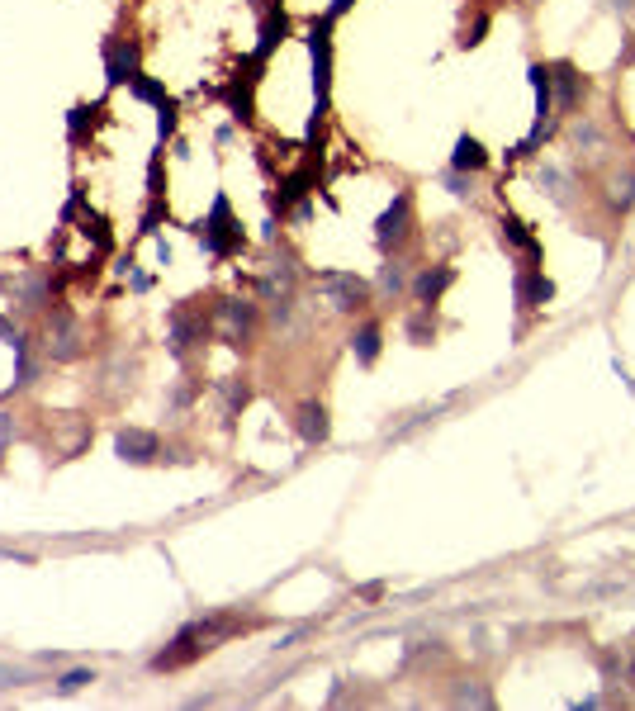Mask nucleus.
<instances>
[{"label":"nucleus","instance_id":"nucleus-1","mask_svg":"<svg viewBox=\"0 0 635 711\" xmlns=\"http://www.w3.org/2000/svg\"><path fill=\"white\" fill-rule=\"evenodd\" d=\"M237 631H247V621L233 617V612H218V617H204V621H190L181 636L166 645L162 655H152V669L157 674H176V669H190L195 659H204L214 650L218 640L237 636Z\"/></svg>","mask_w":635,"mask_h":711},{"label":"nucleus","instance_id":"nucleus-2","mask_svg":"<svg viewBox=\"0 0 635 711\" xmlns=\"http://www.w3.org/2000/svg\"><path fill=\"white\" fill-rule=\"evenodd\" d=\"M309 53H313V119H309V143L318 138V124L327 119V100H332V19L318 15L309 24Z\"/></svg>","mask_w":635,"mask_h":711},{"label":"nucleus","instance_id":"nucleus-3","mask_svg":"<svg viewBox=\"0 0 635 711\" xmlns=\"http://www.w3.org/2000/svg\"><path fill=\"white\" fill-rule=\"evenodd\" d=\"M195 233H200L204 252L214 256V261H233L242 247H247V233H242V223L233 219V204L228 195H214V209L195 223Z\"/></svg>","mask_w":635,"mask_h":711},{"label":"nucleus","instance_id":"nucleus-4","mask_svg":"<svg viewBox=\"0 0 635 711\" xmlns=\"http://www.w3.org/2000/svg\"><path fill=\"white\" fill-rule=\"evenodd\" d=\"M200 304L204 299H185V304H176L171 318H166V347H171L176 361H185L190 347H200L204 337L214 332V313H204Z\"/></svg>","mask_w":635,"mask_h":711},{"label":"nucleus","instance_id":"nucleus-5","mask_svg":"<svg viewBox=\"0 0 635 711\" xmlns=\"http://www.w3.org/2000/svg\"><path fill=\"white\" fill-rule=\"evenodd\" d=\"M86 351V337H81V323H76V313L57 299L53 309H48V328H43V356L57 365L76 361Z\"/></svg>","mask_w":635,"mask_h":711},{"label":"nucleus","instance_id":"nucleus-6","mask_svg":"<svg viewBox=\"0 0 635 711\" xmlns=\"http://www.w3.org/2000/svg\"><path fill=\"white\" fill-rule=\"evenodd\" d=\"M62 280H67L62 271L53 275V271H43V266H34V271L10 275V280H5V294H10V299H15V309H24V313L53 309L57 290H62Z\"/></svg>","mask_w":635,"mask_h":711},{"label":"nucleus","instance_id":"nucleus-7","mask_svg":"<svg viewBox=\"0 0 635 711\" xmlns=\"http://www.w3.org/2000/svg\"><path fill=\"white\" fill-rule=\"evenodd\" d=\"M214 332L228 342V347H252L256 337V304L247 299H218L214 304Z\"/></svg>","mask_w":635,"mask_h":711},{"label":"nucleus","instance_id":"nucleus-8","mask_svg":"<svg viewBox=\"0 0 635 711\" xmlns=\"http://www.w3.org/2000/svg\"><path fill=\"white\" fill-rule=\"evenodd\" d=\"M100 57H105V86L114 91V86H128L133 76L143 72V43L138 38H105L100 43Z\"/></svg>","mask_w":635,"mask_h":711},{"label":"nucleus","instance_id":"nucleus-9","mask_svg":"<svg viewBox=\"0 0 635 711\" xmlns=\"http://www.w3.org/2000/svg\"><path fill=\"white\" fill-rule=\"evenodd\" d=\"M318 290H323V299L337 313L370 309V285H365L361 275H351V271H323V275H318Z\"/></svg>","mask_w":635,"mask_h":711},{"label":"nucleus","instance_id":"nucleus-10","mask_svg":"<svg viewBox=\"0 0 635 711\" xmlns=\"http://www.w3.org/2000/svg\"><path fill=\"white\" fill-rule=\"evenodd\" d=\"M128 95H133V100H147V105H157V138H171V133H176V119H181V105H176V95L166 91L162 81H157V76H133V81H128Z\"/></svg>","mask_w":635,"mask_h":711},{"label":"nucleus","instance_id":"nucleus-11","mask_svg":"<svg viewBox=\"0 0 635 711\" xmlns=\"http://www.w3.org/2000/svg\"><path fill=\"white\" fill-rule=\"evenodd\" d=\"M408 233H413V195H408V190H399V195H394V204H389V209L380 214V223H375V242L389 252V247H403V242H408Z\"/></svg>","mask_w":635,"mask_h":711},{"label":"nucleus","instance_id":"nucleus-12","mask_svg":"<svg viewBox=\"0 0 635 711\" xmlns=\"http://www.w3.org/2000/svg\"><path fill=\"white\" fill-rule=\"evenodd\" d=\"M114 456L124 460V465H152V460L162 456V437L147 432V427H119L114 432Z\"/></svg>","mask_w":635,"mask_h":711},{"label":"nucleus","instance_id":"nucleus-13","mask_svg":"<svg viewBox=\"0 0 635 711\" xmlns=\"http://www.w3.org/2000/svg\"><path fill=\"white\" fill-rule=\"evenodd\" d=\"M285 34H290V15H285V5L275 0V5H266V15H261V29H256V48H252V62H261L266 67V57L285 43Z\"/></svg>","mask_w":635,"mask_h":711},{"label":"nucleus","instance_id":"nucleus-14","mask_svg":"<svg viewBox=\"0 0 635 711\" xmlns=\"http://www.w3.org/2000/svg\"><path fill=\"white\" fill-rule=\"evenodd\" d=\"M261 72V62H247V72H237L228 86H223V100H228V110H233L237 124H252L256 119V105H252V86H256V76Z\"/></svg>","mask_w":635,"mask_h":711},{"label":"nucleus","instance_id":"nucleus-15","mask_svg":"<svg viewBox=\"0 0 635 711\" xmlns=\"http://www.w3.org/2000/svg\"><path fill=\"white\" fill-rule=\"evenodd\" d=\"M105 124V100H95V105H86V100H81V105H72V110H67V143L72 147H86L95 138V128Z\"/></svg>","mask_w":635,"mask_h":711},{"label":"nucleus","instance_id":"nucleus-16","mask_svg":"<svg viewBox=\"0 0 635 711\" xmlns=\"http://www.w3.org/2000/svg\"><path fill=\"white\" fill-rule=\"evenodd\" d=\"M294 427H299V437L309 441V446H323V441L332 437L327 408H323L318 399H309V403H299V408H294Z\"/></svg>","mask_w":635,"mask_h":711},{"label":"nucleus","instance_id":"nucleus-17","mask_svg":"<svg viewBox=\"0 0 635 711\" xmlns=\"http://www.w3.org/2000/svg\"><path fill=\"white\" fill-rule=\"evenodd\" d=\"M451 285H455V271H451V266H432V271L418 275L413 294H418V304H427V309H432V304H436V299H441L446 290H451Z\"/></svg>","mask_w":635,"mask_h":711},{"label":"nucleus","instance_id":"nucleus-18","mask_svg":"<svg viewBox=\"0 0 635 711\" xmlns=\"http://www.w3.org/2000/svg\"><path fill=\"white\" fill-rule=\"evenodd\" d=\"M214 394H218V403H223V413H228V418H237V413L252 403V384L242 380V375H228V380L214 384Z\"/></svg>","mask_w":635,"mask_h":711},{"label":"nucleus","instance_id":"nucleus-19","mask_svg":"<svg viewBox=\"0 0 635 711\" xmlns=\"http://www.w3.org/2000/svg\"><path fill=\"white\" fill-rule=\"evenodd\" d=\"M550 91H560V110H574L583 95V76L569 62H560V67H550Z\"/></svg>","mask_w":635,"mask_h":711},{"label":"nucleus","instance_id":"nucleus-20","mask_svg":"<svg viewBox=\"0 0 635 711\" xmlns=\"http://www.w3.org/2000/svg\"><path fill=\"white\" fill-rule=\"evenodd\" d=\"M81 233H86V242H95V256H109L114 252V233H109L105 214H95V209H81Z\"/></svg>","mask_w":635,"mask_h":711},{"label":"nucleus","instance_id":"nucleus-21","mask_svg":"<svg viewBox=\"0 0 635 711\" xmlns=\"http://www.w3.org/2000/svg\"><path fill=\"white\" fill-rule=\"evenodd\" d=\"M451 166H455V171H484V166H489V152H484V143H479V138H470V133H465V138L455 143V152H451Z\"/></svg>","mask_w":635,"mask_h":711},{"label":"nucleus","instance_id":"nucleus-22","mask_svg":"<svg viewBox=\"0 0 635 711\" xmlns=\"http://www.w3.org/2000/svg\"><path fill=\"white\" fill-rule=\"evenodd\" d=\"M380 323H361V328H356V337H351V351H356V361L361 365H375L380 361Z\"/></svg>","mask_w":635,"mask_h":711},{"label":"nucleus","instance_id":"nucleus-23","mask_svg":"<svg viewBox=\"0 0 635 711\" xmlns=\"http://www.w3.org/2000/svg\"><path fill=\"white\" fill-rule=\"evenodd\" d=\"M550 294H555V285H550L541 271L517 275V299H522V304H550Z\"/></svg>","mask_w":635,"mask_h":711},{"label":"nucleus","instance_id":"nucleus-24","mask_svg":"<svg viewBox=\"0 0 635 711\" xmlns=\"http://www.w3.org/2000/svg\"><path fill=\"white\" fill-rule=\"evenodd\" d=\"M503 237H508L512 247H522V252H527L531 261H541V242H536V237H531L517 219H503Z\"/></svg>","mask_w":635,"mask_h":711},{"label":"nucleus","instance_id":"nucleus-25","mask_svg":"<svg viewBox=\"0 0 635 711\" xmlns=\"http://www.w3.org/2000/svg\"><path fill=\"white\" fill-rule=\"evenodd\" d=\"M171 219V209H166V200H147V209H143V219H138V233L143 237H152L162 223Z\"/></svg>","mask_w":635,"mask_h":711},{"label":"nucleus","instance_id":"nucleus-26","mask_svg":"<svg viewBox=\"0 0 635 711\" xmlns=\"http://www.w3.org/2000/svg\"><path fill=\"white\" fill-rule=\"evenodd\" d=\"M432 332H436V323H432V309L422 304V313H413V318H408V337H413L418 347H427V342H432Z\"/></svg>","mask_w":635,"mask_h":711},{"label":"nucleus","instance_id":"nucleus-27","mask_svg":"<svg viewBox=\"0 0 635 711\" xmlns=\"http://www.w3.org/2000/svg\"><path fill=\"white\" fill-rule=\"evenodd\" d=\"M15 437H19V418L5 408V403H0V465H5V456H10Z\"/></svg>","mask_w":635,"mask_h":711},{"label":"nucleus","instance_id":"nucleus-28","mask_svg":"<svg viewBox=\"0 0 635 711\" xmlns=\"http://www.w3.org/2000/svg\"><path fill=\"white\" fill-rule=\"evenodd\" d=\"M86 683H95V669H67V674L57 678V693L72 697V693H81Z\"/></svg>","mask_w":635,"mask_h":711},{"label":"nucleus","instance_id":"nucleus-29","mask_svg":"<svg viewBox=\"0 0 635 711\" xmlns=\"http://www.w3.org/2000/svg\"><path fill=\"white\" fill-rule=\"evenodd\" d=\"M81 209H86V181H72V195H67V204H62V228L81 219Z\"/></svg>","mask_w":635,"mask_h":711},{"label":"nucleus","instance_id":"nucleus-30","mask_svg":"<svg viewBox=\"0 0 635 711\" xmlns=\"http://www.w3.org/2000/svg\"><path fill=\"white\" fill-rule=\"evenodd\" d=\"M351 5H356V0H332V5H327L323 15H327V19H332V24H337V19H342V15H346V10H351Z\"/></svg>","mask_w":635,"mask_h":711}]
</instances>
